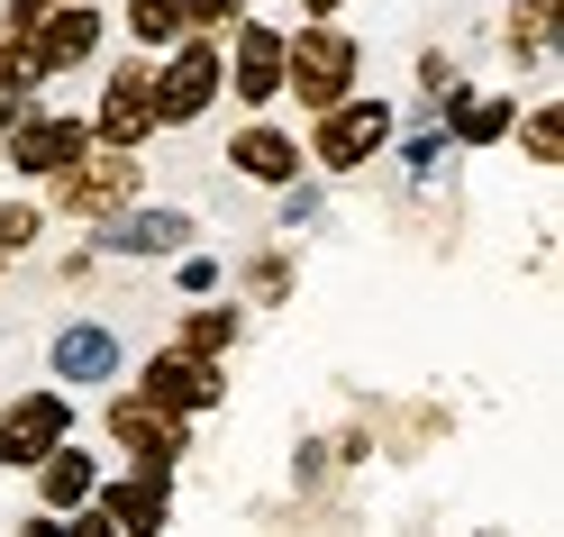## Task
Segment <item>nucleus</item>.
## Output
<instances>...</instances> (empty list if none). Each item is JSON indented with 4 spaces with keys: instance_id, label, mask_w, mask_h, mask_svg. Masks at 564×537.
I'll list each match as a JSON object with an SVG mask.
<instances>
[{
    "instance_id": "nucleus-1",
    "label": "nucleus",
    "mask_w": 564,
    "mask_h": 537,
    "mask_svg": "<svg viewBox=\"0 0 564 537\" xmlns=\"http://www.w3.org/2000/svg\"><path fill=\"white\" fill-rule=\"evenodd\" d=\"M282 74L301 83V100H319V110H328V100L346 92V74H356V46H346L337 28H310L301 46H282Z\"/></svg>"
},
{
    "instance_id": "nucleus-2",
    "label": "nucleus",
    "mask_w": 564,
    "mask_h": 537,
    "mask_svg": "<svg viewBox=\"0 0 564 537\" xmlns=\"http://www.w3.org/2000/svg\"><path fill=\"white\" fill-rule=\"evenodd\" d=\"M46 447H64V401L46 391V401H19L10 419H0V455L10 464H46Z\"/></svg>"
},
{
    "instance_id": "nucleus-3",
    "label": "nucleus",
    "mask_w": 564,
    "mask_h": 537,
    "mask_svg": "<svg viewBox=\"0 0 564 537\" xmlns=\"http://www.w3.org/2000/svg\"><path fill=\"white\" fill-rule=\"evenodd\" d=\"M209 92H219V55H209V46H183V55H173V74L155 83V119H192Z\"/></svg>"
},
{
    "instance_id": "nucleus-4",
    "label": "nucleus",
    "mask_w": 564,
    "mask_h": 537,
    "mask_svg": "<svg viewBox=\"0 0 564 537\" xmlns=\"http://www.w3.org/2000/svg\"><path fill=\"white\" fill-rule=\"evenodd\" d=\"M382 128H392V110H382V100L328 110V128H319V155H328V164H356V155H373V147H382Z\"/></svg>"
},
{
    "instance_id": "nucleus-5",
    "label": "nucleus",
    "mask_w": 564,
    "mask_h": 537,
    "mask_svg": "<svg viewBox=\"0 0 564 537\" xmlns=\"http://www.w3.org/2000/svg\"><path fill=\"white\" fill-rule=\"evenodd\" d=\"M100 37V19L91 10H55L46 28H28V55H37V74H55V64H83Z\"/></svg>"
},
{
    "instance_id": "nucleus-6",
    "label": "nucleus",
    "mask_w": 564,
    "mask_h": 537,
    "mask_svg": "<svg viewBox=\"0 0 564 537\" xmlns=\"http://www.w3.org/2000/svg\"><path fill=\"white\" fill-rule=\"evenodd\" d=\"M55 374H64V383L119 374V337H110V329H64V337H55Z\"/></svg>"
},
{
    "instance_id": "nucleus-7",
    "label": "nucleus",
    "mask_w": 564,
    "mask_h": 537,
    "mask_svg": "<svg viewBox=\"0 0 564 537\" xmlns=\"http://www.w3.org/2000/svg\"><path fill=\"white\" fill-rule=\"evenodd\" d=\"M147 391H155V401H164V410H200V401H209V391H219V374H209V365H200V355H164V365L147 374Z\"/></svg>"
},
{
    "instance_id": "nucleus-8",
    "label": "nucleus",
    "mask_w": 564,
    "mask_h": 537,
    "mask_svg": "<svg viewBox=\"0 0 564 537\" xmlns=\"http://www.w3.org/2000/svg\"><path fill=\"white\" fill-rule=\"evenodd\" d=\"M183 237H192V219H173V210H137V219H119V228H110L119 256H173Z\"/></svg>"
},
{
    "instance_id": "nucleus-9",
    "label": "nucleus",
    "mask_w": 564,
    "mask_h": 537,
    "mask_svg": "<svg viewBox=\"0 0 564 537\" xmlns=\"http://www.w3.org/2000/svg\"><path fill=\"white\" fill-rule=\"evenodd\" d=\"M237 92H246V100H273V92H282V37H273V28H246V46H237Z\"/></svg>"
},
{
    "instance_id": "nucleus-10",
    "label": "nucleus",
    "mask_w": 564,
    "mask_h": 537,
    "mask_svg": "<svg viewBox=\"0 0 564 537\" xmlns=\"http://www.w3.org/2000/svg\"><path fill=\"white\" fill-rule=\"evenodd\" d=\"M147 128H155V100H147V83H119L110 100H100V137H110V147H137Z\"/></svg>"
},
{
    "instance_id": "nucleus-11",
    "label": "nucleus",
    "mask_w": 564,
    "mask_h": 537,
    "mask_svg": "<svg viewBox=\"0 0 564 537\" xmlns=\"http://www.w3.org/2000/svg\"><path fill=\"white\" fill-rule=\"evenodd\" d=\"M74 155H83V128H64V119L19 128V164H28V173H55V164H74Z\"/></svg>"
},
{
    "instance_id": "nucleus-12",
    "label": "nucleus",
    "mask_w": 564,
    "mask_h": 537,
    "mask_svg": "<svg viewBox=\"0 0 564 537\" xmlns=\"http://www.w3.org/2000/svg\"><path fill=\"white\" fill-rule=\"evenodd\" d=\"M46 501H55V511H83V501H91V455L46 447Z\"/></svg>"
},
{
    "instance_id": "nucleus-13",
    "label": "nucleus",
    "mask_w": 564,
    "mask_h": 537,
    "mask_svg": "<svg viewBox=\"0 0 564 537\" xmlns=\"http://www.w3.org/2000/svg\"><path fill=\"white\" fill-rule=\"evenodd\" d=\"M237 173L282 183V173H292V147H282V137H264V128H246V137H237Z\"/></svg>"
},
{
    "instance_id": "nucleus-14",
    "label": "nucleus",
    "mask_w": 564,
    "mask_h": 537,
    "mask_svg": "<svg viewBox=\"0 0 564 537\" xmlns=\"http://www.w3.org/2000/svg\"><path fill=\"white\" fill-rule=\"evenodd\" d=\"M192 0H137V37H183Z\"/></svg>"
},
{
    "instance_id": "nucleus-15",
    "label": "nucleus",
    "mask_w": 564,
    "mask_h": 537,
    "mask_svg": "<svg viewBox=\"0 0 564 537\" xmlns=\"http://www.w3.org/2000/svg\"><path fill=\"white\" fill-rule=\"evenodd\" d=\"M455 128H465V137H501L510 128V100H455Z\"/></svg>"
},
{
    "instance_id": "nucleus-16",
    "label": "nucleus",
    "mask_w": 564,
    "mask_h": 537,
    "mask_svg": "<svg viewBox=\"0 0 564 537\" xmlns=\"http://www.w3.org/2000/svg\"><path fill=\"white\" fill-rule=\"evenodd\" d=\"M119 183H137V164H119V155H110V164H100V173H91V183H83V201H110Z\"/></svg>"
},
{
    "instance_id": "nucleus-17",
    "label": "nucleus",
    "mask_w": 564,
    "mask_h": 537,
    "mask_svg": "<svg viewBox=\"0 0 564 537\" xmlns=\"http://www.w3.org/2000/svg\"><path fill=\"white\" fill-rule=\"evenodd\" d=\"M192 346L209 355V346H228V310H209V319H192Z\"/></svg>"
},
{
    "instance_id": "nucleus-18",
    "label": "nucleus",
    "mask_w": 564,
    "mask_h": 537,
    "mask_svg": "<svg viewBox=\"0 0 564 537\" xmlns=\"http://www.w3.org/2000/svg\"><path fill=\"white\" fill-rule=\"evenodd\" d=\"M192 10H209V19H228V10H237V0H192Z\"/></svg>"
},
{
    "instance_id": "nucleus-19",
    "label": "nucleus",
    "mask_w": 564,
    "mask_h": 537,
    "mask_svg": "<svg viewBox=\"0 0 564 537\" xmlns=\"http://www.w3.org/2000/svg\"><path fill=\"white\" fill-rule=\"evenodd\" d=\"M310 10H337V0H310Z\"/></svg>"
}]
</instances>
